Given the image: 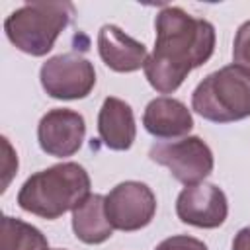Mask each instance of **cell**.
Returning a JSON list of instances; mask_svg holds the SVG:
<instances>
[{"label":"cell","instance_id":"6da1fadb","mask_svg":"<svg viewBox=\"0 0 250 250\" xmlns=\"http://www.w3.org/2000/svg\"><path fill=\"white\" fill-rule=\"evenodd\" d=\"M156 39L143 70L160 94L176 92L188 74L205 64L215 51V27L178 6H164L154 20Z\"/></svg>","mask_w":250,"mask_h":250},{"label":"cell","instance_id":"7a4b0ae2","mask_svg":"<svg viewBox=\"0 0 250 250\" xmlns=\"http://www.w3.org/2000/svg\"><path fill=\"white\" fill-rule=\"evenodd\" d=\"M90 176L78 162H61L31 174L18 191V205L43 219L74 211L90 195Z\"/></svg>","mask_w":250,"mask_h":250},{"label":"cell","instance_id":"3957f363","mask_svg":"<svg viewBox=\"0 0 250 250\" xmlns=\"http://www.w3.org/2000/svg\"><path fill=\"white\" fill-rule=\"evenodd\" d=\"M74 12V4L66 0L25 2L6 18L4 31L21 53L43 57L55 47L57 37L72 21Z\"/></svg>","mask_w":250,"mask_h":250},{"label":"cell","instance_id":"277c9868","mask_svg":"<svg viewBox=\"0 0 250 250\" xmlns=\"http://www.w3.org/2000/svg\"><path fill=\"white\" fill-rule=\"evenodd\" d=\"M191 107L211 123L250 117V70L232 62L207 74L191 94Z\"/></svg>","mask_w":250,"mask_h":250},{"label":"cell","instance_id":"5b68a950","mask_svg":"<svg viewBox=\"0 0 250 250\" xmlns=\"http://www.w3.org/2000/svg\"><path fill=\"white\" fill-rule=\"evenodd\" d=\"M152 162L166 166L184 186L201 184L215 166L209 145L199 137H184L172 143H154L148 148Z\"/></svg>","mask_w":250,"mask_h":250},{"label":"cell","instance_id":"8992f818","mask_svg":"<svg viewBox=\"0 0 250 250\" xmlns=\"http://www.w3.org/2000/svg\"><path fill=\"white\" fill-rule=\"evenodd\" d=\"M39 80L55 100H82L96 86L94 64L78 53H61L41 64Z\"/></svg>","mask_w":250,"mask_h":250},{"label":"cell","instance_id":"52a82bcc","mask_svg":"<svg viewBox=\"0 0 250 250\" xmlns=\"http://www.w3.org/2000/svg\"><path fill=\"white\" fill-rule=\"evenodd\" d=\"M154 213L156 195L143 182H121L105 195V215L111 227L117 230H141L152 221Z\"/></svg>","mask_w":250,"mask_h":250},{"label":"cell","instance_id":"ba28073f","mask_svg":"<svg viewBox=\"0 0 250 250\" xmlns=\"http://www.w3.org/2000/svg\"><path fill=\"white\" fill-rule=\"evenodd\" d=\"M176 215L182 223L197 229H217L227 221L229 201L215 184L186 186L176 199Z\"/></svg>","mask_w":250,"mask_h":250},{"label":"cell","instance_id":"9c48e42d","mask_svg":"<svg viewBox=\"0 0 250 250\" xmlns=\"http://www.w3.org/2000/svg\"><path fill=\"white\" fill-rule=\"evenodd\" d=\"M86 135L84 117L66 107L49 109L37 125V141L43 152L57 158L72 156L80 150Z\"/></svg>","mask_w":250,"mask_h":250},{"label":"cell","instance_id":"30bf717a","mask_svg":"<svg viewBox=\"0 0 250 250\" xmlns=\"http://www.w3.org/2000/svg\"><path fill=\"white\" fill-rule=\"evenodd\" d=\"M98 53L104 64L115 72H135L145 66L148 55L146 47L129 37L113 23H105L98 31Z\"/></svg>","mask_w":250,"mask_h":250},{"label":"cell","instance_id":"8fae6325","mask_svg":"<svg viewBox=\"0 0 250 250\" xmlns=\"http://www.w3.org/2000/svg\"><path fill=\"white\" fill-rule=\"evenodd\" d=\"M143 125L156 139H180L193 129V117L184 102L158 96L146 104Z\"/></svg>","mask_w":250,"mask_h":250},{"label":"cell","instance_id":"7c38bea8","mask_svg":"<svg viewBox=\"0 0 250 250\" xmlns=\"http://www.w3.org/2000/svg\"><path fill=\"white\" fill-rule=\"evenodd\" d=\"M98 133L109 150H129L137 137L131 105L121 98L107 96L98 113Z\"/></svg>","mask_w":250,"mask_h":250},{"label":"cell","instance_id":"4fadbf2b","mask_svg":"<svg viewBox=\"0 0 250 250\" xmlns=\"http://www.w3.org/2000/svg\"><path fill=\"white\" fill-rule=\"evenodd\" d=\"M72 230L84 244H102L113 234V227L105 215V195L90 193L72 211Z\"/></svg>","mask_w":250,"mask_h":250},{"label":"cell","instance_id":"5bb4252c","mask_svg":"<svg viewBox=\"0 0 250 250\" xmlns=\"http://www.w3.org/2000/svg\"><path fill=\"white\" fill-rule=\"evenodd\" d=\"M2 246L0 250H49L45 234L16 217H2Z\"/></svg>","mask_w":250,"mask_h":250},{"label":"cell","instance_id":"9a60e30c","mask_svg":"<svg viewBox=\"0 0 250 250\" xmlns=\"http://www.w3.org/2000/svg\"><path fill=\"white\" fill-rule=\"evenodd\" d=\"M232 62L250 70V20L236 29L232 41Z\"/></svg>","mask_w":250,"mask_h":250},{"label":"cell","instance_id":"2e32d148","mask_svg":"<svg viewBox=\"0 0 250 250\" xmlns=\"http://www.w3.org/2000/svg\"><path fill=\"white\" fill-rule=\"evenodd\" d=\"M154 250H207V246L199 238L188 234H174L170 238H164Z\"/></svg>","mask_w":250,"mask_h":250},{"label":"cell","instance_id":"e0dca14e","mask_svg":"<svg viewBox=\"0 0 250 250\" xmlns=\"http://www.w3.org/2000/svg\"><path fill=\"white\" fill-rule=\"evenodd\" d=\"M232 250H250V227H244L234 234Z\"/></svg>","mask_w":250,"mask_h":250},{"label":"cell","instance_id":"ac0fdd59","mask_svg":"<svg viewBox=\"0 0 250 250\" xmlns=\"http://www.w3.org/2000/svg\"><path fill=\"white\" fill-rule=\"evenodd\" d=\"M55 250H64V248H55Z\"/></svg>","mask_w":250,"mask_h":250}]
</instances>
